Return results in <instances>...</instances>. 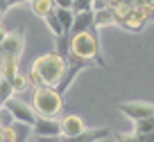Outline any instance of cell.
Masks as SVG:
<instances>
[{"label": "cell", "mask_w": 154, "mask_h": 142, "mask_svg": "<svg viewBox=\"0 0 154 142\" xmlns=\"http://www.w3.org/2000/svg\"><path fill=\"white\" fill-rule=\"evenodd\" d=\"M116 135L118 133H113L109 126H97V129H86L75 140L77 142H97V140H116Z\"/></svg>", "instance_id": "obj_9"}, {"label": "cell", "mask_w": 154, "mask_h": 142, "mask_svg": "<svg viewBox=\"0 0 154 142\" xmlns=\"http://www.w3.org/2000/svg\"><path fill=\"white\" fill-rule=\"evenodd\" d=\"M0 20H2V14H0Z\"/></svg>", "instance_id": "obj_23"}, {"label": "cell", "mask_w": 154, "mask_h": 142, "mask_svg": "<svg viewBox=\"0 0 154 142\" xmlns=\"http://www.w3.org/2000/svg\"><path fill=\"white\" fill-rule=\"evenodd\" d=\"M2 52L0 54H14V57H20L25 50V34L23 32H9L7 38L0 43Z\"/></svg>", "instance_id": "obj_8"}, {"label": "cell", "mask_w": 154, "mask_h": 142, "mask_svg": "<svg viewBox=\"0 0 154 142\" xmlns=\"http://www.w3.org/2000/svg\"><path fill=\"white\" fill-rule=\"evenodd\" d=\"M70 52L86 59V61H91V63H97L100 68H106L104 54H102V43H100L95 25L79 32V34H72L70 36Z\"/></svg>", "instance_id": "obj_2"}, {"label": "cell", "mask_w": 154, "mask_h": 142, "mask_svg": "<svg viewBox=\"0 0 154 142\" xmlns=\"http://www.w3.org/2000/svg\"><path fill=\"white\" fill-rule=\"evenodd\" d=\"M0 129H2V122H0Z\"/></svg>", "instance_id": "obj_22"}, {"label": "cell", "mask_w": 154, "mask_h": 142, "mask_svg": "<svg viewBox=\"0 0 154 142\" xmlns=\"http://www.w3.org/2000/svg\"><path fill=\"white\" fill-rule=\"evenodd\" d=\"M9 0H0V14H2V16H5L7 14V9H9Z\"/></svg>", "instance_id": "obj_18"}, {"label": "cell", "mask_w": 154, "mask_h": 142, "mask_svg": "<svg viewBox=\"0 0 154 142\" xmlns=\"http://www.w3.org/2000/svg\"><path fill=\"white\" fill-rule=\"evenodd\" d=\"M45 25H48V29L52 32V36L54 38H61L63 34H66V29H63V25H61V20H59V16H57V9L54 11H50L48 16H45Z\"/></svg>", "instance_id": "obj_13"}, {"label": "cell", "mask_w": 154, "mask_h": 142, "mask_svg": "<svg viewBox=\"0 0 154 142\" xmlns=\"http://www.w3.org/2000/svg\"><path fill=\"white\" fill-rule=\"evenodd\" d=\"M68 72V57H63L59 50H52V52H45L41 57H36L32 61V68L27 72L29 86H59L63 81Z\"/></svg>", "instance_id": "obj_1"}, {"label": "cell", "mask_w": 154, "mask_h": 142, "mask_svg": "<svg viewBox=\"0 0 154 142\" xmlns=\"http://www.w3.org/2000/svg\"><path fill=\"white\" fill-rule=\"evenodd\" d=\"M14 86H11V81L9 79H5V77H0V102L5 104L9 97H14Z\"/></svg>", "instance_id": "obj_16"}, {"label": "cell", "mask_w": 154, "mask_h": 142, "mask_svg": "<svg viewBox=\"0 0 154 142\" xmlns=\"http://www.w3.org/2000/svg\"><path fill=\"white\" fill-rule=\"evenodd\" d=\"M32 106L36 115H45V117H61L63 113V93L57 86H36L32 95Z\"/></svg>", "instance_id": "obj_3"}, {"label": "cell", "mask_w": 154, "mask_h": 142, "mask_svg": "<svg viewBox=\"0 0 154 142\" xmlns=\"http://www.w3.org/2000/svg\"><path fill=\"white\" fill-rule=\"evenodd\" d=\"M5 106L11 111L14 120H20V122H27V124H34V120H36V111H34V106L25 104L20 97H9V99L5 102Z\"/></svg>", "instance_id": "obj_6"}, {"label": "cell", "mask_w": 154, "mask_h": 142, "mask_svg": "<svg viewBox=\"0 0 154 142\" xmlns=\"http://www.w3.org/2000/svg\"><path fill=\"white\" fill-rule=\"evenodd\" d=\"M93 23H95V9L77 11L75 14V23H72V29H70V34H68V38H70L72 34H79V32H84V29L93 27Z\"/></svg>", "instance_id": "obj_10"}, {"label": "cell", "mask_w": 154, "mask_h": 142, "mask_svg": "<svg viewBox=\"0 0 154 142\" xmlns=\"http://www.w3.org/2000/svg\"><path fill=\"white\" fill-rule=\"evenodd\" d=\"M7 34H9V32H7V29L2 27V23H0V43H2V41L7 38Z\"/></svg>", "instance_id": "obj_21"}, {"label": "cell", "mask_w": 154, "mask_h": 142, "mask_svg": "<svg viewBox=\"0 0 154 142\" xmlns=\"http://www.w3.org/2000/svg\"><path fill=\"white\" fill-rule=\"evenodd\" d=\"M9 81H11V86H14V90H16V93H23V90L29 86V79H27V75H23L20 70L16 72V75H14V79H9Z\"/></svg>", "instance_id": "obj_17"}, {"label": "cell", "mask_w": 154, "mask_h": 142, "mask_svg": "<svg viewBox=\"0 0 154 142\" xmlns=\"http://www.w3.org/2000/svg\"><path fill=\"white\" fill-rule=\"evenodd\" d=\"M118 111L129 120L154 117V104H149V102H122V104H118Z\"/></svg>", "instance_id": "obj_5"}, {"label": "cell", "mask_w": 154, "mask_h": 142, "mask_svg": "<svg viewBox=\"0 0 154 142\" xmlns=\"http://www.w3.org/2000/svg\"><path fill=\"white\" fill-rule=\"evenodd\" d=\"M57 7H72V0H57Z\"/></svg>", "instance_id": "obj_20"}, {"label": "cell", "mask_w": 154, "mask_h": 142, "mask_svg": "<svg viewBox=\"0 0 154 142\" xmlns=\"http://www.w3.org/2000/svg\"><path fill=\"white\" fill-rule=\"evenodd\" d=\"M118 23V18H116V11H113V7H100V9H95V27L100 29V27H106V25H116Z\"/></svg>", "instance_id": "obj_12"}, {"label": "cell", "mask_w": 154, "mask_h": 142, "mask_svg": "<svg viewBox=\"0 0 154 142\" xmlns=\"http://www.w3.org/2000/svg\"><path fill=\"white\" fill-rule=\"evenodd\" d=\"M32 129H34V133H36L38 138H63L61 135V120H59V117L36 115Z\"/></svg>", "instance_id": "obj_4"}, {"label": "cell", "mask_w": 154, "mask_h": 142, "mask_svg": "<svg viewBox=\"0 0 154 142\" xmlns=\"http://www.w3.org/2000/svg\"><path fill=\"white\" fill-rule=\"evenodd\" d=\"M14 133H16V142H25L29 138V133H34V129H32V124H27V122H20V120H14Z\"/></svg>", "instance_id": "obj_15"}, {"label": "cell", "mask_w": 154, "mask_h": 142, "mask_svg": "<svg viewBox=\"0 0 154 142\" xmlns=\"http://www.w3.org/2000/svg\"><path fill=\"white\" fill-rule=\"evenodd\" d=\"M57 16H59L63 29H66V36H68L72 29V23H75V9L72 7H57Z\"/></svg>", "instance_id": "obj_14"}, {"label": "cell", "mask_w": 154, "mask_h": 142, "mask_svg": "<svg viewBox=\"0 0 154 142\" xmlns=\"http://www.w3.org/2000/svg\"><path fill=\"white\" fill-rule=\"evenodd\" d=\"M20 57H14V54H0V77L5 79H14V75L20 70Z\"/></svg>", "instance_id": "obj_11"}, {"label": "cell", "mask_w": 154, "mask_h": 142, "mask_svg": "<svg viewBox=\"0 0 154 142\" xmlns=\"http://www.w3.org/2000/svg\"><path fill=\"white\" fill-rule=\"evenodd\" d=\"M86 131V122H84L79 115L70 113V115H63L61 117V135L66 140H75L79 133Z\"/></svg>", "instance_id": "obj_7"}, {"label": "cell", "mask_w": 154, "mask_h": 142, "mask_svg": "<svg viewBox=\"0 0 154 142\" xmlns=\"http://www.w3.org/2000/svg\"><path fill=\"white\" fill-rule=\"evenodd\" d=\"M11 7H20V5H32V0H9Z\"/></svg>", "instance_id": "obj_19"}, {"label": "cell", "mask_w": 154, "mask_h": 142, "mask_svg": "<svg viewBox=\"0 0 154 142\" xmlns=\"http://www.w3.org/2000/svg\"><path fill=\"white\" fill-rule=\"evenodd\" d=\"M0 106H2V102H0Z\"/></svg>", "instance_id": "obj_24"}]
</instances>
